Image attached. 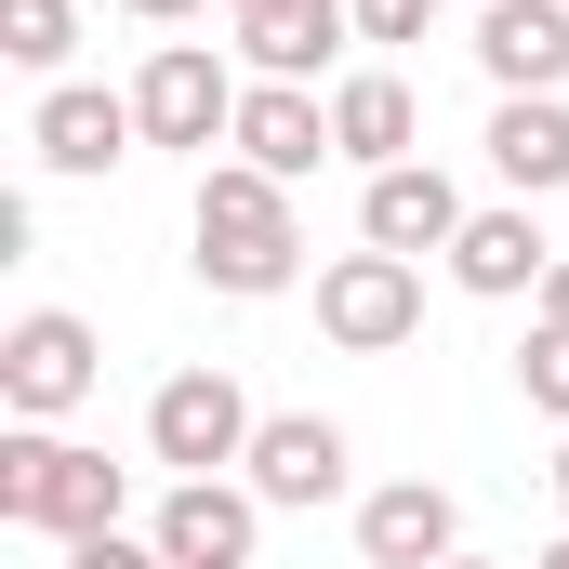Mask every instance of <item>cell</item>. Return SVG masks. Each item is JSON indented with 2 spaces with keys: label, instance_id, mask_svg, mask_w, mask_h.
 Listing matches in <instances>:
<instances>
[{
  "label": "cell",
  "instance_id": "6da1fadb",
  "mask_svg": "<svg viewBox=\"0 0 569 569\" xmlns=\"http://www.w3.org/2000/svg\"><path fill=\"white\" fill-rule=\"evenodd\" d=\"M186 266L212 291H239V305H266V291L305 279V226H291V186L279 172H252V159H199V199H186Z\"/></svg>",
  "mask_w": 569,
  "mask_h": 569
},
{
  "label": "cell",
  "instance_id": "7a4b0ae2",
  "mask_svg": "<svg viewBox=\"0 0 569 569\" xmlns=\"http://www.w3.org/2000/svg\"><path fill=\"white\" fill-rule=\"evenodd\" d=\"M120 503H133V477H120L107 450H80V437H53V425H13V437H0V530L93 543V530H120Z\"/></svg>",
  "mask_w": 569,
  "mask_h": 569
},
{
  "label": "cell",
  "instance_id": "3957f363",
  "mask_svg": "<svg viewBox=\"0 0 569 569\" xmlns=\"http://www.w3.org/2000/svg\"><path fill=\"white\" fill-rule=\"evenodd\" d=\"M239 93H252V80H226V53H212V40H159V53L133 67L146 146H186V159H212V146L239 133Z\"/></svg>",
  "mask_w": 569,
  "mask_h": 569
},
{
  "label": "cell",
  "instance_id": "277c9868",
  "mask_svg": "<svg viewBox=\"0 0 569 569\" xmlns=\"http://www.w3.org/2000/svg\"><path fill=\"white\" fill-rule=\"evenodd\" d=\"M93 371H107V345H93V318H67V305H27V318L0 331V411H13V425H67V411L93 398Z\"/></svg>",
  "mask_w": 569,
  "mask_h": 569
},
{
  "label": "cell",
  "instance_id": "5b68a950",
  "mask_svg": "<svg viewBox=\"0 0 569 569\" xmlns=\"http://www.w3.org/2000/svg\"><path fill=\"white\" fill-rule=\"evenodd\" d=\"M252 437H266V411L239 398V371H172L146 398V450L172 477H226V463H252Z\"/></svg>",
  "mask_w": 569,
  "mask_h": 569
},
{
  "label": "cell",
  "instance_id": "8992f818",
  "mask_svg": "<svg viewBox=\"0 0 569 569\" xmlns=\"http://www.w3.org/2000/svg\"><path fill=\"white\" fill-rule=\"evenodd\" d=\"M318 331H331L345 358L411 345V331H425V266H411V252H331V266H318Z\"/></svg>",
  "mask_w": 569,
  "mask_h": 569
},
{
  "label": "cell",
  "instance_id": "52a82bcc",
  "mask_svg": "<svg viewBox=\"0 0 569 569\" xmlns=\"http://www.w3.org/2000/svg\"><path fill=\"white\" fill-rule=\"evenodd\" d=\"M345 425L331 411H266V437H252V503L266 517H318V503H345Z\"/></svg>",
  "mask_w": 569,
  "mask_h": 569
},
{
  "label": "cell",
  "instance_id": "ba28073f",
  "mask_svg": "<svg viewBox=\"0 0 569 569\" xmlns=\"http://www.w3.org/2000/svg\"><path fill=\"white\" fill-rule=\"evenodd\" d=\"M252 530H266V503H252V477H172L159 490V557L172 569H252Z\"/></svg>",
  "mask_w": 569,
  "mask_h": 569
},
{
  "label": "cell",
  "instance_id": "9c48e42d",
  "mask_svg": "<svg viewBox=\"0 0 569 569\" xmlns=\"http://www.w3.org/2000/svg\"><path fill=\"white\" fill-rule=\"evenodd\" d=\"M27 146H40V172H67V186H93V172H120L146 146L133 93H93V80H53L40 93V120H27Z\"/></svg>",
  "mask_w": 569,
  "mask_h": 569
},
{
  "label": "cell",
  "instance_id": "30bf717a",
  "mask_svg": "<svg viewBox=\"0 0 569 569\" xmlns=\"http://www.w3.org/2000/svg\"><path fill=\"white\" fill-rule=\"evenodd\" d=\"M358 239L425 266V252H450V239H463V186H450L437 159H398V172H371V186H358Z\"/></svg>",
  "mask_w": 569,
  "mask_h": 569
},
{
  "label": "cell",
  "instance_id": "8fae6325",
  "mask_svg": "<svg viewBox=\"0 0 569 569\" xmlns=\"http://www.w3.org/2000/svg\"><path fill=\"white\" fill-rule=\"evenodd\" d=\"M358 557L371 569H450L463 557V503H450L437 477H385V490L358 503Z\"/></svg>",
  "mask_w": 569,
  "mask_h": 569
},
{
  "label": "cell",
  "instance_id": "7c38bea8",
  "mask_svg": "<svg viewBox=\"0 0 569 569\" xmlns=\"http://www.w3.org/2000/svg\"><path fill=\"white\" fill-rule=\"evenodd\" d=\"M226 146H239L252 172H279V186H305L318 159H345V146H331V93H305V80H252Z\"/></svg>",
  "mask_w": 569,
  "mask_h": 569
},
{
  "label": "cell",
  "instance_id": "4fadbf2b",
  "mask_svg": "<svg viewBox=\"0 0 569 569\" xmlns=\"http://www.w3.org/2000/svg\"><path fill=\"white\" fill-rule=\"evenodd\" d=\"M226 13H239L252 80H305V93H318V67L358 40V13H345V0H226Z\"/></svg>",
  "mask_w": 569,
  "mask_h": 569
},
{
  "label": "cell",
  "instance_id": "5bb4252c",
  "mask_svg": "<svg viewBox=\"0 0 569 569\" xmlns=\"http://www.w3.org/2000/svg\"><path fill=\"white\" fill-rule=\"evenodd\" d=\"M490 93H569V0H477Z\"/></svg>",
  "mask_w": 569,
  "mask_h": 569
},
{
  "label": "cell",
  "instance_id": "9a60e30c",
  "mask_svg": "<svg viewBox=\"0 0 569 569\" xmlns=\"http://www.w3.org/2000/svg\"><path fill=\"white\" fill-rule=\"evenodd\" d=\"M450 279L477 291V305H517V291L557 279V239L530 226V199H503V212H463V239H450Z\"/></svg>",
  "mask_w": 569,
  "mask_h": 569
},
{
  "label": "cell",
  "instance_id": "2e32d148",
  "mask_svg": "<svg viewBox=\"0 0 569 569\" xmlns=\"http://www.w3.org/2000/svg\"><path fill=\"white\" fill-rule=\"evenodd\" d=\"M331 146H345L358 172L425 159V107H411V80H398V67H345V80H331Z\"/></svg>",
  "mask_w": 569,
  "mask_h": 569
},
{
  "label": "cell",
  "instance_id": "e0dca14e",
  "mask_svg": "<svg viewBox=\"0 0 569 569\" xmlns=\"http://www.w3.org/2000/svg\"><path fill=\"white\" fill-rule=\"evenodd\" d=\"M490 172L517 199H557L569 186V93H503L490 107Z\"/></svg>",
  "mask_w": 569,
  "mask_h": 569
},
{
  "label": "cell",
  "instance_id": "ac0fdd59",
  "mask_svg": "<svg viewBox=\"0 0 569 569\" xmlns=\"http://www.w3.org/2000/svg\"><path fill=\"white\" fill-rule=\"evenodd\" d=\"M0 53H13L27 80H67V53H80V13H67V0H0Z\"/></svg>",
  "mask_w": 569,
  "mask_h": 569
},
{
  "label": "cell",
  "instance_id": "d6986e66",
  "mask_svg": "<svg viewBox=\"0 0 569 569\" xmlns=\"http://www.w3.org/2000/svg\"><path fill=\"white\" fill-rule=\"evenodd\" d=\"M517 398H530L543 425H569V331H557V318H530V345H517Z\"/></svg>",
  "mask_w": 569,
  "mask_h": 569
},
{
  "label": "cell",
  "instance_id": "ffe728a7",
  "mask_svg": "<svg viewBox=\"0 0 569 569\" xmlns=\"http://www.w3.org/2000/svg\"><path fill=\"white\" fill-rule=\"evenodd\" d=\"M345 13H358V40H425L437 27V0H345Z\"/></svg>",
  "mask_w": 569,
  "mask_h": 569
},
{
  "label": "cell",
  "instance_id": "44dd1931",
  "mask_svg": "<svg viewBox=\"0 0 569 569\" xmlns=\"http://www.w3.org/2000/svg\"><path fill=\"white\" fill-rule=\"evenodd\" d=\"M67 569H172V557L133 543V530H93V543H67Z\"/></svg>",
  "mask_w": 569,
  "mask_h": 569
},
{
  "label": "cell",
  "instance_id": "7402d4cb",
  "mask_svg": "<svg viewBox=\"0 0 569 569\" xmlns=\"http://www.w3.org/2000/svg\"><path fill=\"white\" fill-rule=\"evenodd\" d=\"M530 318H557V331H569V252H557V279L530 291Z\"/></svg>",
  "mask_w": 569,
  "mask_h": 569
},
{
  "label": "cell",
  "instance_id": "603a6c76",
  "mask_svg": "<svg viewBox=\"0 0 569 569\" xmlns=\"http://www.w3.org/2000/svg\"><path fill=\"white\" fill-rule=\"evenodd\" d=\"M120 13H146V27H186V13H199V0H120Z\"/></svg>",
  "mask_w": 569,
  "mask_h": 569
},
{
  "label": "cell",
  "instance_id": "cb8c5ba5",
  "mask_svg": "<svg viewBox=\"0 0 569 569\" xmlns=\"http://www.w3.org/2000/svg\"><path fill=\"white\" fill-rule=\"evenodd\" d=\"M530 569H569V530H557V543H543V557H530Z\"/></svg>",
  "mask_w": 569,
  "mask_h": 569
},
{
  "label": "cell",
  "instance_id": "d4e9b609",
  "mask_svg": "<svg viewBox=\"0 0 569 569\" xmlns=\"http://www.w3.org/2000/svg\"><path fill=\"white\" fill-rule=\"evenodd\" d=\"M450 569H530V557H450Z\"/></svg>",
  "mask_w": 569,
  "mask_h": 569
},
{
  "label": "cell",
  "instance_id": "484cf974",
  "mask_svg": "<svg viewBox=\"0 0 569 569\" xmlns=\"http://www.w3.org/2000/svg\"><path fill=\"white\" fill-rule=\"evenodd\" d=\"M543 477H557V503H569V450H557V463H543Z\"/></svg>",
  "mask_w": 569,
  "mask_h": 569
}]
</instances>
